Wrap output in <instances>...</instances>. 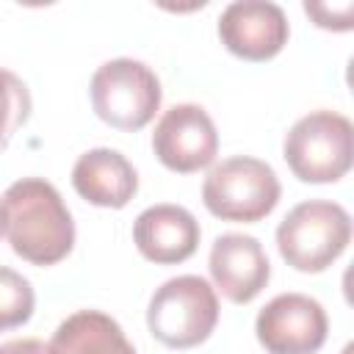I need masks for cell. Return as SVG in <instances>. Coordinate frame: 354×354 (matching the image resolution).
Returning a JSON list of instances; mask_svg holds the SVG:
<instances>
[{
  "instance_id": "obj_1",
  "label": "cell",
  "mask_w": 354,
  "mask_h": 354,
  "mask_svg": "<svg viewBox=\"0 0 354 354\" xmlns=\"http://www.w3.org/2000/svg\"><path fill=\"white\" fill-rule=\"evenodd\" d=\"M0 227L17 257L55 266L75 246V221L58 188L41 177H22L0 196Z\"/></svg>"
},
{
  "instance_id": "obj_2",
  "label": "cell",
  "mask_w": 354,
  "mask_h": 354,
  "mask_svg": "<svg viewBox=\"0 0 354 354\" xmlns=\"http://www.w3.org/2000/svg\"><path fill=\"white\" fill-rule=\"evenodd\" d=\"M351 241V216L329 199H307L288 210L277 227L282 260L301 274L326 271Z\"/></svg>"
},
{
  "instance_id": "obj_3",
  "label": "cell",
  "mask_w": 354,
  "mask_h": 354,
  "mask_svg": "<svg viewBox=\"0 0 354 354\" xmlns=\"http://www.w3.org/2000/svg\"><path fill=\"white\" fill-rule=\"evenodd\" d=\"M218 324L216 288L196 274L166 279L149 299L147 326L166 348H194L205 343Z\"/></svg>"
},
{
  "instance_id": "obj_4",
  "label": "cell",
  "mask_w": 354,
  "mask_h": 354,
  "mask_svg": "<svg viewBox=\"0 0 354 354\" xmlns=\"http://www.w3.org/2000/svg\"><path fill=\"white\" fill-rule=\"evenodd\" d=\"M282 158L301 183H337L354 160V127L337 111H313L285 133Z\"/></svg>"
},
{
  "instance_id": "obj_5",
  "label": "cell",
  "mask_w": 354,
  "mask_h": 354,
  "mask_svg": "<svg viewBox=\"0 0 354 354\" xmlns=\"http://www.w3.org/2000/svg\"><path fill=\"white\" fill-rule=\"evenodd\" d=\"M282 185L277 171L252 155H232L216 163L202 183L205 207L221 221L254 224L279 202Z\"/></svg>"
},
{
  "instance_id": "obj_6",
  "label": "cell",
  "mask_w": 354,
  "mask_h": 354,
  "mask_svg": "<svg viewBox=\"0 0 354 354\" xmlns=\"http://www.w3.org/2000/svg\"><path fill=\"white\" fill-rule=\"evenodd\" d=\"M88 97L94 113L124 133L147 127L160 111V80L158 75L136 58H111L91 75Z\"/></svg>"
},
{
  "instance_id": "obj_7",
  "label": "cell",
  "mask_w": 354,
  "mask_h": 354,
  "mask_svg": "<svg viewBox=\"0 0 354 354\" xmlns=\"http://www.w3.org/2000/svg\"><path fill=\"white\" fill-rule=\"evenodd\" d=\"M254 335L266 354H318L329 335V318L313 296L279 293L257 313Z\"/></svg>"
},
{
  "instance_id": "obj_8",
  "label": "cell",
  "mask_w": 354,
  "mask_h": 354,
  "mask_svg": "<svg viewBox=\"0 0 354 354\" xmlns=\"http://www.w3.org/2000/svg\"><path fill=\"white\" fill-rule=\"evenodd\" d=\"M155 158L177 174L207 169L218 155V133L210 113L196 102H180L163 111L152 133Z\"/></svg>"
},
{
  "instance_id": "obj_9",
  "label": "cell",
  "mask_w": 354,
  "mask_h": 354,
  "mask_svg": "<svg viewBox=\"0 0 354 354\" xmlns=\"http://www.w3.org/2000/svg\"><path fill=\"white\" fill-rule=\"evenodd\" d=\"M288 36V17L271 0H235L218 17L221 44L243 61H271L282 53Z\"/></svg>"
},
{
  "instance_id": "obj_10",
  "label": "cell",
  "mask_w": 354,
  "mask_h": 354,
  "mask_svg": "<svg viewBox=\"0 0 354 354\" xmlns=\"http://www.w3.org/2000/svg\"><path fill=\"white\" fill-rule=\"evenodd\" d=\"M207 268L213 285L232 304L254 301L271 279V263L263 243L254 235L224 232L213 241Z\"/></svg>"
},
{
  "instance_id": "obj_11",
  "label": "cell",
  "mask_w": 354,
  "mask_h": 354,
  "mask_svg": "<svg viewBox=\"0 0 354 354\" xmlns=\"http://www.w3.org/2000/svg\"><path fill=\"white\" fill-rule=\"evenodd\" d=\"M202 230L183 205H152L133 221V243L144 260L155 266H174L188 260L199 246Z\"/></svg>"
},
{
  "instance_id": "obj_12",
  "label": "cell",
  "mask_w": 354,
  "mask_h": 354,
  "mask_svg": "<svg viewBox=\"0 0 354 354\" xmlns=\"http://www.w3.org/2000/svg\"><path fill=\"white\" fill-rule=\"evenodd\" d=\"M72 185L88 205L119 210L136 196L138 171L119 149L97 147L75 160Z\"/></svg>"
},
{
  "instance_id": "obj_13",
  "label": "cell",
  "mask_w": 354,
  "mask_h": 354,
  "mask_svg": "<svg viewBox=\"0 0 354 354\" xmlns=\"http://www.w3.org/2000/svg\"><path fill=\"white\" fill-rule=\"evenodd\" d=\"M53 354H136L119 321L100 310H77L66 315L53 340Z\"/></svg>"
},
{
  "instance_id": "obj_14",
  "label": "cell",
  "mask_w": 354,
  "mask_h": 354,
  "mask_svg": "<svg viewBox=\"0 0 354 354\" xmlns=\"http://www.w3.org/2000/svg\"><path fill=\"white\" fill-rule=\"evenodd\" d=\"M33 307H36V293L30 282L19 271L0 266V332L28 324Z\"/></svg>"
},
{
  "instance_id": "obj_15",
  "label": "cell",
  "mask_w": 354,
  "mask_h": 354,
  "mask_svg": "<svg viewBox=\"0 0 354 354\" xmlns=\"http://www.w3.org/2000/svg\"><path fill=\"white\" fill-rule=\"evenodd\" d=\"M33 108L30 91L11 69H0V149H6L14 133L28 122Z\"/></svg>"
},
{
  "instance_id": "obj_16",
  "label": "cell",
  "mask_w": 354,
  "mask_h": 354,
  "mask_svg": "<svg viewBox=\"0 0 354 354\" xmlns=\"http://www.w3.org/2000/svg\"><path fill=\"white\" fill-rule=\"evenodd\" d=\"M304 11H307V17L315 19L318 28H326V30H348L351 28V11H354V6L351 3H343L340 8H332L329 3H304Z\"/></svg>"
},
{
  "instance_id": "obj_17",
  "label": "cell",
  "mask_w": 354,
  "mask_h": 354,
  "mask_svg": "<svg viewBox=\"0 0 354 354\" xmlns=\"http://www.w3.org/2000/svg\"><path fill=\"white\" fill-rule=\"evenodd\" d=\"M0 354H53V348L39 337H17L0 343Z\"/></svg>"
},
{
  "instance_id": "obj_18",
  "label": "cell",
  "mask_w": 354,
  "mask_h": 354,
  "mask_svg": "<svg viewBox=\"0 0 354 354\" xmlns=\"http://www.w3.org/2000/svg\"><path fill=\"white\" fill-rule=\"evenodd\" d=\"M0 235H3V227H0Z\"/></svg>"
}]
</instances>
